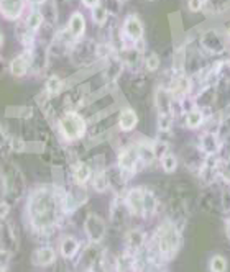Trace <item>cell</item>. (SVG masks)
<instances>
[{"label": "cell", "instance_id": "obj_2", "mask_svg": "<svg viewBox=\"0 0 230 272\" xmlns=\"http://www.w3.org/2000/svg\"><path fill=\"white\" fill-rule=\"evenodd\" d=\"M59 130L66 139L74 141V139H79V138L84 136L86 122H84V118H82L79 113H76V111H68L66 115L61 116Z\"/></svg>", "mask_w": 230, "mask_h": 272}, {"label": "cell", "instance_id": "obj_34", "mask_svg": "<svg viewBox=\"0 0 230 272\" xmlns=\"http://www.w3.org/2000/svg\"><path fill=\"white\" fill-rule=\"evenodd\" d=\"M4 139H5V138H4V135H2V131H0V144L4 143Z\"/></svg>", "mask_w": 230, "mask_h": 272}, {"label": "cell", "instance_id": "obj_26", "mask_svg": "<svg viewBox=\"0 0 230 272\" xmlns=\"http://www.w3.org/2000/svg\"><path fill=\"white\" fill-rule=\"evenodd\" d=\"M109 187V177L106 172H99L94 177V189L97 192H104Z\"/></svg>", "mask_w": 230, "mask_h": 272}, {"label": "cell", "instance_id": "obj_5", "mask_svg": "<svg viewBox=\"0 0 230 272\" xmlns=\"http://www.w3.org/2000/svg\"><path fill=\"white\" fill-rule=\"evenodd\" d=\"M123 33L130 41H140L143 38V25L140 22V18L135 17V15H130L127 17L123 23Z\"/></svg>", "mask_w": 230, "mask_h": 272}, {"label": "cell", "instance_id": "obj_17", "mask_svg": "<svg viewBox=\"0 0 230 272\" xmlns=\"http://www.w3.org/2000/svg\"><path fill=\"white\" fill-rule=\"evenodd\" d=\"M204 123V113H202L201 110H191V111H187V115H186V127L187 128H199L201 125Z\"/></svg>", "mask_w": 230, "mask_h": 272}, {"label": "cell", "instance_id": "obj_31", "mask_svg": "<svg viewBox=\"0 0 230 272\" xmlns=\"http://www.w3.org/2000/svg\"><path fill=\"white\" fill-rule=\"evenodd\" d=\"M7 262H9V253L4 249H0V266H5Z\"/></svg>", "mask_w": 230, "mask_h": 272}, {"label": "cell", "instance_id": "obj_14", "mask_svg": "<svg viewBox=\"0 0 230 272\" xmlns=\"http://www.w3.org/2000/svg\"><path fill=\"white\" fill-rule=\"evenodd\" d=\"M201 148H202V151H204L206 154H209V156L215 154V152L219 151V141H217V138H215L214 135H211V133L202 135V136H201Z\"/></svg>", "mask_w": 230, "mask_h": 272}, {"label": "cell", "instance_id": "obj_1", "mask_svg": "<svg viewBox=\"0 0 230 272\" xmlns=\"http://www.w3.org/2000/svg\"><path fill=\"white\" fill-rule=\"evenodd\" d=\"M28 217L35 229H50L58 217V200L50 189H40L28 202Z\"/></svg>", "mask_w": 230, "mask_h": 272}, {"label": "cell", "instance_id": "obj_37", "mask_svg": "<svg viewBox=\"0 0 230 272\" xmlns=\"http://www.w3.org/2000/svg\"><path fill=\"white\" fill-rule=\"evenodd\" d=\"M227 236H228V238H230V225L227 226Z\"/></svg>", "mask_w": 230, "mask_h": 272}, {"label": "cell", "instance_id": "obj_19", "mask_svg": "<svg viewBox=\"0 0 230 272\" xmlns=\"http://www.w3.org/2000/svg\"><path fill=\"white\" fill-rule=\"evenodd\" d=\"M137 149H138V156H140V159H142V161H145V163H151L153 159L156 158L155 149H153V146H151V144L142 143Z\"/></svg>", "mask_w": 230, "mask_h": 272}, {"label": "cell", "instance_id": "obj_9", "mask_svg": "<svg viewBox=\"0 0 230 272\" xmlns=\"http://www.w3.org/2000/svg\"><path fill=\"white\" fill-rule=\"evenodd\" d=\"M138 123V116L132 108H125L118 115V127L123 131H132Z\"/></svg>", "mask_w": 230, "mask_h": 272}, {"label": "cell", "instance_id": "obj_27", "mask_svg": "<svg viewBox=\"0 0 230 272\" xmlns=\"http://www.w3.org/2000/svg\"><path fill=\"white\" fill-rule=\"evenodd\" d=\"M189 79L187 77H179L176 81V87H174V94L176 95H184L189 90Z\"/></svg>", "mask_w": 230, "mask_h": 272}, {"label": "cell", "instance_id": "obj_7", "mask_svg": "<svg viewBox=\"0 0 230 272\" xmlns=\"http://www.w3.org/2000/svg\"><path fill=\"white\" fill-rule=\"evenodd\" d=\"M143 193H145L143 189H132L127 193V199H125L128 210L134 215H137V217H142L143 215Z\"/></svg>", "mask_w": 230, "mask_h": 272}, {"label": "cell", "instance_id": "obj_38", "mask_svg": "<svg viewBox=\"0 0 230 272\" xmlns=\"http://www.w3.org/2000/svg\"><path fill=\"white\" fill-rule=\"evenodd\" d=\"M0 272H5V266H0Z\"/></svg>", "mask_w": 230, "mask_h": 272}, {"label": "cell", "instance_id": "obj_22", "mask_svg": "<svg viewBox=\"0 0 230 272\" xmlns=\"http://www.w3.org/2000/svg\"><path fill=\"white\" fill-rule=\"evenodd\" d=\"M90 12H92V20L97 23V25H104L107 22V17H109V13H107V9L106 7H102V5H95L94 9H90Z\"/></svg>", "mask_w": 230, "mask_h": 272}, {"label": "cell", "instance_id": "obj_13", "mask_svg": "<svg viewBox=\"0 0 230 272\" xmlns=\"http://www.w3.org/2000/svg\"><path fill=\"white\" fill-rule=\"evenodd\" d=\"M28 66H30V58L26 54H22L10 62V72L13 75H17V77H22L28 71Z\"/></svg>", "mask_w": 230, "mask_h": 272}, {"label": "cell", "instance_id": "obj_10", "mask_svg": "<svg viewBox=\"0 0 230 272\" xmlns=\"http://www.w3.org/2000/svg\"><path fill=\"white\" fill-rule=\"evenodd\" d=\"M56 259V254H54V249L53 248H40L35 251L33 254V262L37 264V266H50V264L54 262Z\"/></svg>", "mask_w": 230, "mask_h": 272}, {"label": "cell", "instance_id": "obj_30", "mask_svg": "<svg viewBox=\"0 0 230 272\" xmlns=\"http://www.w3.org/2000/svg\"><path fill=\"white\" fill-rule=\"evenodd\" d=\"M10 212V205L7 202H0V220H4Z\"/></svg>", "mask_w": 230, "mask_h": 272}, {"label": "cell", "instance_id": "obj_36", "mask_svg": "<svg viewBox=\"0 0 230 272\" xmlns=\"http://www.w3.org/2000/svg\"><path fill=\"white\" fill-rule=\"evenodd\" d=\"M33 2H35V4H43L45 0H33Z\"/></svg>", "mask_w": 230, "mask_h": 272}, {"label": "cell", "instance_id": "obj_3", "mask_svg": "<svg viewBox=\"0 0 230 272\" xmlns=\"http://www.w3.org/2000/svg\"><path fill=\"white\" fill-rule=\"evenodd\" d=\"M179 246V233L171 223H165L158 231V249L166 257H171Z\"/></svg>", "mask_w": 230, "mask_h": 272}, {"label": "cell", "instance_id": "obj_32", "mask_svg": "<svg viewBox=\"0 0 230 272\" xmlns=\"http://www.w3.org/2000/svg\"><path fill=\"white\" fill-rule=\"evenodd\" d=\"M82 4H84L87 9H94L95 5H99V0H82Z\"/></svg>", "mask_w": 230, "mask_h": 272}, {"label": "cell", "instance_id": "obj_35", "mask_svg": "<svg viewBox=\"0 0 230 272\" xmlns=\"http://www.w3.org/2000/svg\"><path fill=\"white\" fill-rule=\"evenodd\" d=\"M227 36H228V40H230V25L227 26Z\"/></svg>", "mask_w": 230, "mask_h": 272}, {"label": "cell", "instance_id": "obj_18", "mask_svg": "<svg viewBox=\"0 0 230 272\" xmlns=\"http://www.w3.org/2000/svg\"><path fill=\"white\" fill-rule=\"evenodd\" d=\"M73 176H74V180L78 184H86L87 180L90 179V167L84 163H81L74 167L73 171Z\"/></svg>", "mask_w": 230, "mask_h": 272}, {"label": "cell", "instance_id": "obj_21", "mask_svg": "<svg viewBox=\"0 0 230 272\" xmlns=\"http://www.w3.org/2000/svg\"><path fill=\"white\" fill-rule=\"evenodd\" d=\"M161 166H163V171L165 172H174L176 171V167H178V159L174 154H171V152H166L165 156H161Z\"/></svg>", "mask_w": 230, "mask_h": 272}, {"label": "cell", "instance_id": "obj_8", "mask_svg": "<svg viewBox=\"0 0 230 272\" xmlns=\"http://www.w3.org/2000/svg\"><path fill=\"white\" fill-rule=\"evenodd\" d=\"M138 161H140V156L137 148H125L118 156V166L122 171H134Z\"/></svg>", "mask_w": 230, "mask_h": 272}, {"label": "cell", "instance_id": "obj_6", "mask_svg": "<svg viewBox=\"0 0 230 272\" xmlns=\"http://www.w3.org/2000/svg\"><path fill=\"white\" fill-rule=\"evenodd\" d=\"M25 0H0V13L7 20H17L23 12Z\"/></svg>", "mask_w": 230, "mask_h": 272}, {"label": "cell", "instance_id": "obj_15", "mask_svg": "<svg viewBox=\"0 0 230 272\" xmlns=\"http://www.w3.org/2000/svg\"><path fill=\"white\" fill-rule=\"evenodd\" d=\"M79 251V243L78 240L71 238V236H68V238H64L61 241V254L64 257H74L76 253Z\"/></svg>", "mask_w": 230, "mask_h": 272}, {"label": "cell", "instance_id": "obj_29", "mask_svg": "<svg viewBox=\"0 0 230 272\" xmlns=\"http://www.w3.org/2000/svg\"><path fill=\"white\" fill-rule=\"evenodd\" d=\"M202 7H204V0H187V9L194 13L201 12Z\"/></svg>", "mask_w": 230, "mask_h": 272}, {"label": "cell", "instance_id": "obj_16", "mask_svg": "<svg viewBox=\"0 0 230 272\" xmlns=\"http://www.w3.org/2000/svg\"><path fill=\"white\" fill-rule=\"evenodd\" d=\"M143 241H145V235L140 231V229H132L127 235V246L132 251H138L143 246Z\"/></svg>", "mask_w": 230, "mask_h": 272}, {"label": "cell", "instance_id": "obj_11", "mask_svg": "<svg viewBox=\"0 0 230 272\" xmlns=\"http://www.w3.org/2000/svg\"><path fill=\"white\" fill-rule=\"evenodd\" d=\"M156 107H158V110H159V115L171 116L173 100H171V95L168 94V90L159 89L158 92H156Z\"/></svg>", "mask_w": 230, "mask_h": 272}, {"label": "cell", "instance_id": "obj_33", "mask_svg": "<svg viewBox=\"0 0 230 272\" xmlns=\"http://www.w3.org/2000/svg\"><path fill=\"white\" fill-rule=\"evenodd\" d=\"M2 43H4V34H2V31H0V46H2Z\"/></svg>", "mask_w": 230, "mask_h": 272}, {"label": "cell", "instance_id": "obj_28", "mask_svg": "<svg viewBox=\"0 0 230 272\" xmlns=\"http://www.w3.org/2000/svg\"><path fill=\"white\" fill-rule=\"evenodd\" d=\"M145 66H146V69L148 71H156V69L159 67V58H158V54H155V53H151L148 58L145 59Z\"/></svg>", "mask_w": 230, "mask_h": 272}, {"label": "cell", "instance_id": "obj_23", "mask_svg": "<svg viewBox=\"0 0 230 272\" xmlns=\"http://www.w3.org/2000/svg\"><path fill=\"white\" fill-rule=\"evenodd\" d=\"M43 13L41 12H31L30 13V17H28V20H26V26H28V30H31V31H35V30H38V28L43 25Z\"/></svg>", "mask_w": 230, "mask_h": 272}, {"label": "cell", "instance_id": "obj_12", "mask_svg": "<svg viewBox=\"0 0 230 272\" xmlns=\"http://www.w3.org/2000/svg\"><path fill=\"white\" fill-rule=\"evenodd\" d=\"M86 31V20L82 17V13L76 12L69 18V33L73 34L74 38H81Z\"/></svg>", "mask_w": 230, "mask_h": 272}, {"label": "cell", "instance_id": "obj_20", "mask_svg": "<svg viewBox=\"0 0 230 272\" xmlns=\"http://www.w3.org/2000/svg\"><path fill=\"white\" fill-rule=\"evenodd\" d=\"M156 208V199L151 192L145 190L143 193V215H151Z\"/></svg>", "mask_w": 230, "mask_h": 272}, {"label": "cell", "instance_id": "obj_24", "mask_svg": "<svg viewBox=\"0 0 230 272\" xmlns=\"http://www.w3.org/2000/svg\"><path fill=\"white\" fill-rule=\"evenodd\" d=\"M61 89H62V81L58 77V75H51V77L46 81V90H48V94H50V95L59 94Z\"/></svg>", "mask_w": 230, "mask_h": 272}, {"label": "cell", "instance_id": "obj_4", "mask_svg": "<svg viewBox=\"0 0 230 272\" xmlns=\"http://www.w3.org/2000/svg\"><path fill=\"white\" fill-rule=\"evenodd\" d=\"M84 226H86V233L89 236V240L92 243H101L104 236H106V223H104V220L99 215L90 213L86 218Z\"/></svg>", "mask_w": 230, "mask_h": 272}, {"label": "cell", "instance_id": "obj_25", "mask_svg": "<svg viewBox=\"0 0 230 272\" xmlns=\"http://www.w3.org/2000/svg\"><path fill=\"white\" fill-rule=\"evenodd\" d=\"M209 267H211V272H225L227 270V261L225 257L222 256H214L211 262H209Z\"/></svg>", "mask_w": 230, "mask_h": 272}]
</instances>
